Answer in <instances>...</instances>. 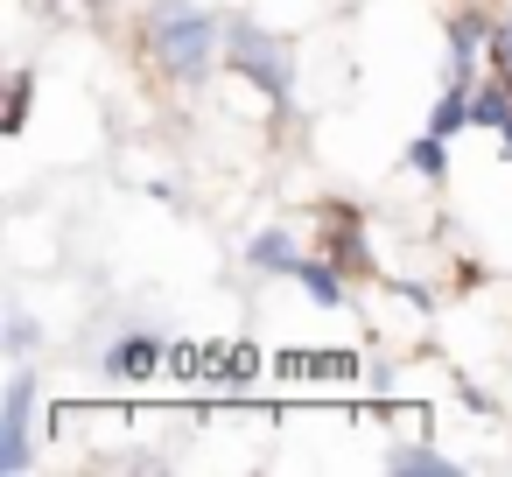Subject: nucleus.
<instances>
[{
    "label": "nucleus",
    "mask_w": 512,
    "mask_h": 477,
    "mask_svg": "<svg viewBox=\"0 0 512 477\" xmlns=\"http://www.w3.org/2000/svg\"><path fill=\"white\" fill-rule=\"evenodd\" d=\"M225 50V29L190 8V0H155V64L176 78V85H197Z\"/></svg>",
    "instance_id": "f257e3e1"
},
{
    "label": "nucleus",
    "mask_w": 512,
    "mask_h": 477,
    "mask_svg": "<svg viewBox=\"0 0 512 477\" xmlns=\"http://www.w3.org/2000/svg\"><path fill=\"white\" fill-rule=\"evenodd\" d=\"M225 64H232L239 78H253L267 99H288V92H295V64H288L281 36H267V29H253V22H225Z\"/></svg>",
    "instance_id": "f03ea898"
},
{
    "label": "nucleus",
    "mask_w": 512,
    "mask_h": 477,
    "mask_svg": "<svg viewBox=\"0 0 512 477\" xmlns=\"http://www.w3.org/2000/svg\"><path fill=\"white\" fill-rule=\"evenodd\" d=\"M36 372H15L8 379V407H0V470L8 477H22L29 463H36V449H29V407H36Z\"/></svg>",
    "instance_id": "7ed1b4c3"
},
{
    "label": "nucleus",
    "mask_w": 512,
    "mask_h": 477,
    "mask_svg": "<svg viewBox=\"0 0 512 477\" xmlns=\"http://www.w3.org/2000/svg\"><path fill=\"white\" fill-rule=\"evenodd\" d=\"M484 43H491V22H484V15H456V22H449V78H456V85H470V64H477Z\"/></svg>",
    "instance_id": "20e7f679"
},
{
    "label": "nucleus",
    "mask_w": 512,
    "mask_h": 477,
    "mask_svg": "<svg viewBox=\"0 0 512 477\" xmlns=\"http://www.w3.org/2000/svg\"><path fill=\"white\" fill-rule=\"evenodd\" d=\"M386 470H393V477H449L456 456H442V449H428V442H393V449H386Z\"/></svg>",
    "instance_id": "39448f33"
},
{
    "label": "nucleus",
    "mask_w": 512,
    "mask_h": 477,
    "mask_svg": "<svg viewBox=\"0 0 512 477\" xmlns=\"http://www.w3.org/2000/svg\"><path fill=\"white\" fill-rule=\"evenodd\" d=\"M288 281H302V295H309L316 309H337V302H344V274H337L330 260H295Z\"/></svg>",
    "instance_id": "423d86ee"
},
{
    "label": "nucleus",
    "mask_w": 512,
    "mask_h": 477,
    "mask_svg": "<svg viewBox=\"0 0 512 477\" xmlns=\"http://www.w3.org/2000/svg\"><path fill=\"white\" fill-rule=\"evenodd\" d=\"M246 260H253L260 274H295V260H302V253H295V239H288L281 225H267V232L246 246Z\"/></svg>",
    "instance_id": "0eeeda50"
},
{
    "label": "nucleus",
    "mask_w": 512,
    "mask_h": 477,
    "mask_svg": "<svg viewBox=\"0 0 512 477\" xmlns=\"http://www.w3.org/2000/svg\"><path fill=\"white\" fill-rule=\"evenodd\" d=\"M155 358H162V351H155V337H120V344L106 351V372H113V379H148V372H155Z\"/></svg>",
    "instance_id": "6e6552de"
},
{
    "label": "nucleus",
    "mask_w": 512,
    "mask_h": 477,
    "mask_svg": "<svg viewBox=\"0 0 512 477\" xmlns=\"http://www.w3.org/2000/svg\"><path fill=\"white\" fill-rule=\"evenodd\" d=\"M470 99H477V85H449V92L435 99V113H428V134H442V141L463 134V127H470Z\"/></svg>",
    "instance_id": "1a4fd4ad"
},
{
    "label": "nucleus",
    "mask_w": 512,
    "mask_h": 477,
    "mask_svg": "<svg viewBox=\"0 0 512 477\" xmlns=\"http://www.w3.org/2000/svg\"><path fill=\"white\" fill-rule=\"evenodd\" d=\"M407 162H414L421 176H449V155H442V134H421V141L407 148Z\"/></svg>",
    "instance_id": "9d476101"
},
{
    "label": "nucleus",
    "mask_w": 512,
    "mask_h": 477,
    "mask_svg": "<svg viewBox=\"0 0 512 477\" xmlns=\"http://www.w3.org/2000/svg\"><path fill=\"white\" fill-rule=\"evenodd\" d=\"M36 344H43V330H36L29 316H15V323H8V351H15V358H29Z\"/></svg>",
    "instance_id": "9b49d317"
},
{
    "label": "nucleus",
    "mask_w": 512,
    "mask_h": 477,
    "mask_svg": "<svg viewBox=\"0 0 512 477\" xmlns=\"http://www.w3.org/2000/svg\"><path fill=\"white\" fill-rule=\"evenodd\" d=\"M491 64H498V71H512V15H505V22H491Z\"/></svg>",
    "instance_id": "f8f14e48"
}]
</instances>
